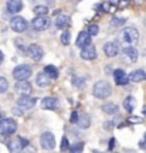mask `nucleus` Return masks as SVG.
I'll return each mask as SVG.
<instances>
[{
	"label": "nucleus",
	"mask_w": 146,
	"mask_h": 153,
	"mask_svg": "<svg viewBox=\"0 0 146 153\" xmlns=\"http://www.w3.org/2000/svg\"><path fill=\"white\" fill-rule=\"evenodd\" d=\"M27 55L31 58V60L40 61L41 58H43L44 51L40 45H37V44H31V45H28V48H27Z\"/></svg>",
	"instance_id": "6e6552de"
},
{
	"label": "nucleus",
	"mask_w": 146,
	"mask_h": 153,
	"mask_svg": "<svg viewBox=\"0 0 146 153\" xmlns=\"http://www.w3.org/2000/svg\"><path fill=\"white\" fill-rule=\"evenodd\" d=\"M118 44L112 43V41H109V43H107L105 45H104V53H105V55H108V57H115V55L118 54Z\"/></svg>",
	"instance_id": "f3484780"
},
{
	"label": "nucleus",
	"mask_w": 146,
	"mask_h": 153,
	"mask_svg": "<svg viewBox=\"0 0 146 153\" xmlns=\"http://www.w3.org/2000/svg\"><path fill=\"white\" fill-rule=\"evenodd\" d=\"M129 79L132 82H142L146 79V72L143 70H136V71L130 72L129 74Z\"/></svg>",
	"instance_id": "a211bd4d"
},
{
	"label": "nucleus",
	"mask_w": 146,
	"mask_h": 153,
	"mask_svg": "<svg viewBox=\"0 0 146 153\" xmlns=\"http://www.w3.org/2000/svg\"><path fill=\"white\" fill-rule=\"evenodd\" d=\"M143 112H145V114H146V106H145V108H143Z\"/></svg>",
	"instance_id": "58836bf2"
},
{
	"label": "nucleus",
	"mask_w": 146,
	"mask_h": 153,
	"mask_svg": "<svg viewBox=\"0 0 146 153\" xmlns=\"http://www.w3.org/2000/svg\"><path fill=\"white\" fill-rule=\"evenodd\" d=\"M31 26H33L34 30L43 31V30H47V28L50 27V20L45 16H37L31 22Z\"/></svg>",
	"instance_id": "0eeeda50"
},
{
	"label": "nucleus",
	"mask_w": 146,
	"mask_h": 153,
	"mask_svg": "<svg viewBox=\"0 0 146 153\" xmlns=\"http://www.w3.org/2000/svg\"><path fill=\"white\" fill-rule=\"evenodd\" d=\"M115 146V139H111V142H109V148L112 149Z\"/></svg>",
	"instance_id": "c9c22d12"
},
{
	"label": "nucleus",
	"mask_w": 146,
	"mask_h": 153,
	"mask_svg": "<svg viewBox=\"0 0 146 153\" xmlns=\"http://www.w3.org/2000/svg\"><path fill=\"white\" fill-rule=\"evenodd\" d=\"M61 150H71V146L70 143H68V140H67V137H63V143H61Z\"/></svg>",
	"instance_id": "7c9ffc66"
},
{
	"label": "nucleus",
	"mask_w": 146,
	"mask_h": 153,
	"mask_svg": "<svg viewBox=\"0 0 146 153\" xmlns=\"http://www.w3.org/2000/svg\"><path fill=\"white\" fill-rule=\"evenodd\" d=\"M3 60H4V55H3V53H1V51H0V64H1V62H3Z\"/></svg>",
	"instance_id": "e433bc0d"
},
{
	"label": "nucleus",
	"mask_w": 146,
	"mask_h": 153,
	"mask_svg": "<svg viewBox=\"0 0 146 153\" xmlns=\"http://www.w3.org/2000/svg\"><path fill=\"white\" fill-rule=\"evenodd\" d=\"M81 58H84V60H94V58H97V48L92 44L84 47L81 50Z\"/></svg>",
	"instance_id": "f8f14e48"
},
{
	"label": "nucleus",
	"mask_w": 146,
	"mask_h": 153,
	"mask_svg": "<svg viewBox=\"0 0 146 153\" xmlns=\"http://www.w3.org/2000/svg\"><path fill=\"white\" fill-rule=\"evenodd\" d=\"M40 143H41L43 149H45V150H51V149H54L55 148V137H54V135H53L51 132H44L43 135H41Z\"/></svg>",
	"instance_id": "39448f33"
},
{
	"label": "nucleus",
	"mask_w": 146,
	"mask_h": 153,
	"mask_svg": "<svg viewBox=\"0 0 146 153\" xmlns=\"http://www.w3.org/2000/svg\"><path fill=\"white\" fill-rule=\"evenodd\" d=\"M16 91L22 97H24V95H30L33 91L31 88V84L28 81H17V85H16Z\"/></svg>",
	"instance_id": "9d476101"
},
{
	"label": "nucleus",
	"mask_w": 146,
	"mask_h": 153,
	"mask_svg": "<svg viewBox=\"0 0 146 153\" xmlns=\"http://www.w3.org/2000/svg\"><path fill=\"white\" fill-rule=\"evenodd\" d=\"M61 43L67 45V44H70V31H64L63 36H61Z\"/></svg>",
	"instance_id": "c85d7f7f"
},
{
	"label": "nucleus",
	"mask_w": 146,
	"mask_h": 153,
	"mask_svg": "<svg viewBox=\"0 0 146 153\" xmlns=\"http://www.w3.org/2000/svg\"><path fill=\"white\" fill-rule=\"evenodd\" d=\"M10 27L13 31H16V33H23V31H26V28H27V22L23 19V17H13L10 20Z\"/></svg>",
	"instance_id": "423d86ee"
},
{
	"label": "nucleus",
	"mask_w": 146,
	"mask_h": 153,
	"mask_svg": "<svg viewBox=\"0 0 146 153\" xmlns=\"http://www.w3.org/2000/svg\"><path fill=\"white\" fill-rule=\"evenodd\" d=\"M17 129V123L10 118L6 119H0V133L1 135H13Z\"/></svg>",
	"instance_id": "7ed1b4c3"
},
{
	"label": "nucleus",
	"mask_w": 146,
	"mask_h": 153,
	"mask_svg": "<svg viewBox=\"0 0 146 153\" xmlns=\"http://www.w3.org/2000/svg\"><path fill=\"white\" fill-rule=\"evenodd\" d=\"M92 94H94V97H97L99 99H105L112 94V88H111L108 81H98L94 84Z\"/></svg>",
	"instance_id": "f257e3e1"
},
{
	"label": "nucleus",
	"mask_w": 146,
	"mask_h": 153,
	"mask_svg": "<svg viewBox=\"0 0 146 153\" xmlns=\"http://www.w3.org/2000/svg\"><path fill=\"white\" fill-rule=\"evenodd\" d=\"M71 153H82V152H71Z\"/></svg>",
	"instance_id": "ea45409f"
},
{
	"label": "nucleus",
	"mask_w": 146,
	"mask_h": 153,
	"mask_svg": "<svg viewBox=\"0 0 146 153\" xmlns=\"http://www.w3.org/2000/svg\"><path fill=\"white\" fill-rule=\"evenodd\" d=\"M122 38L125 40V43L128 44H136L139 41V31L135 27H128L124 30L122 33Z\"/></svg>",
	"instance_id": "20e7f679"
},
{
	"label": "nucleus",
	"mask_w": 146,
	"mask_h": 153,
	"mask_svg": "<svg viewBox=\"0 0 146 153\" xmlns=\"http://www.w3.org/2000/svg\"><path fill=\"white\" fill-rule=\"evenodd\" d=\"M55 26L57 28H67L70 26V17L65 16V14H60L55 19Z\"/></svg>",
	"instance_id": "6ab92c4d"
},
{
	"label": "nucleus",
	"mask_w": 146,
	"mask_h": 153,
	"mask_svg": "<svg viewBox=\"0 0 146 153\" xmlns=\"http://www.w3.org/2000/svg\"><path fill=\"white\" fill-rule=\"evenodd\" d=\"M41 106L44 109H57L58 108V99L53 97H47L41 101Z\"/></svg>",
	"instance_id": "dca6fc26"
},
{
	"label": "nucleus",
	"mask_w": 146,
	"mask_h": 153,
	"mask_svg": "<svg viewBox=\"0 0 146 153\" xmlns=\"http://www.w3.org/2000/svg\"><path fill=\"white\" fill-rule=\"evenodd\" d=\"M37 102V99L36 98H31V97H28V95H24L22 98L17 101V105H19V108H23V109H31L33 106L36 105Z\"/></svg>",
	"instance_id": "1a4fd4ad"
},
{
	"label": "nucleus",
	"mask_w": 146,
	"mask_h": 153,
	"mask_svg": "<svg viewBox=\"0 0 146 153\" xmlns=\"http://www.w3.org/2000/svg\"><path fill=\"white\" fill-rule=\"evenodd\" d=\"M135 106H136V99L133 98V97H126L124 101V108L128 112H132V111L135 109Z\"/></svg>",
	"instance_id": "4be33fe9"
},
{
	"label": "nucleus",
	"mask_w": 146,
	"mask_h": 153,
	"mask_svg": "<svg viewBox=\"0 0 146 153\" xmlns=\"http://www.w3.org/2000/svg\"><path fill=\"white\" fill-rule=\"evenodd\" d=\"M114 78H115L116 85H126V84L130 81L129 76L125 74L124 70H116V71L114 72Z\"/></svg>",
	"instance_id": "4468645a"
},
{
	"label": "nucleus",
	"mask_w": 146,
	"mask_h": 153,
	"mask_svg": "<svg viewBox=\"0 0 146 153\" xmlns=\"http://www.w3.org/2000/svg\"><path fill=\"white\" fill-rule=\"evenodd\" d=\"M23 9V1L22 0H9L7 1V11L11 14H17L20 13Z\"/></svg>",
	"instance_id": "ddd939ff"
},
{
	"label": "nucleus",
	"mask_w": 146,
	"mask_h": 153,
	"mask_svg": "<svg viewBox=\"0 0 146 153\" xmlns=\"http://www.w3.org/2000/svg\"><path fill=\"white\" fill-rule=\"evenodd\" d=\"M36 82H37L38 87H48L50 85V76L45 74V72H40L37 76H36Z\"/></svg>",
	"instance_id": "aec40b11"
},
{
	"label": "nucleus",
	"mask_w": 146,
	"mask_h": 153,
	"mask_svg": "<svg viewBox=\"0 0 146 153\" xmlns=\"http://www.w3.org/2000/svg\"><path fill=\"white\" fill-rule=\"evenodd\" d=\"M44 72H45L50 78H53V79L58 78V70H57L54 65H47L45 68H44Z\"/></svg>",
	"instance_id": "b1692460"
},
{
	"label": "nucleus",
	"mask_w": 146,
	"mask_h": 153,
	"mask_svg": "<svg viewBox=\"0 0 146 153\" xmlns=\"http://www.w3.org/2000/svg\"><path fill=\"white\" fill-rule=\"evenodd\" d=\"M89 44H91V34L88 33V31H82V33H80V36H78V38H77V45L81 47V48H84V47H87V45H89Z\"/></svg>",
	"instance_id": "2eb2a0df"
},
{
	"label": "nucleus",
	"mask_w": 146,
	"mask_h": 153,
	"mask_svg": "<svg viewBox=\"0 0 146 153\" xmlns=\"http://www.w3.org/2000/svg\"><path fill=\"white\" fill-rule=\"evenodd\" d=\"M74 85L77 88H82L85 85V79H82V78H74Z\"/></svg>",
	"instance_id": "2f4dec72"
},
{
	"label": "nucleus",
	"mask_w": 146,
	"mask_h": 153,
	"mask_svg": "<svg viewBox=\"0 0 146 153\" xmlns=\"http://www.w3.org/2000/svg\"><path fill=\"white\" fill-rule=\"evenodd\" d=\"M82 149H84V143L78 142V143H74V145L71 146V152H82Z\"/></svg>",
	"instance_id": "cd10ccee"
},
{
	"label": "nucleus",
	"mask_w": 146,
	"mask_h": 153,
	"mask_svg": "<svg viewBox=\"0 0 146 153\" xmlns=\"http://www.w3.org/2000/svg\"><path fill=\"white\" fill-rule=\"evenodd\" d=\"M118 1H119V0H111V3H112V4H118Z\"/></svg>",
	"instance_id": "4c0bfd02"
},
{
	"label": "nucleus",
	"mask_w": 146,
	"mask_h": 153,
	"mask_svg": "<svg viewBox=\"0 0 146 153\" xmlns=\"http://www.w3.org/2000/svg\"><path fill=\"white\" fill-rule=\"evenodd\" d=\"M139 57V53L135 47H125L124 48V58L128 62H135Z\"/></svg>",
	"instance_id": "9b49d317"
},
{
	"label": "nucleus",
	"mask_w": 146,
	"mask_h": 153,
	"mask_svg": "<svg viewBox=\"0 0 146 153\" xmlns=\"http://www.w3.org/2000/svg\"><path fill=\"white\" fill-rule=\"evenodd\" d=\"M125 19H122V17H114L112 19V22H111V24L114 26V27H119V26H124L125 24Z\"/></svg>",
	"instance_id": "bb28decb"
},
{
	"label": "nucleus",
	"mask_w": 146,
	"mask_h": 153,
	"mask_svg": "<svg viewBox=\"0 0 146 153\" xmlns=\"http://www.w3.org/2000/svg\"><path fill=\"white\" fill-rule=\"evenodd\" d=\"M34 13L37 16H45L48 13V7H45V6H36L34 7Z\"/></svg>",
	"instance_id": "393cba45"
},
{
	"label": "nucleus",
	"mask_w": 146,
	"mask_h": 153,
	"mask_svg": "<svg viewBox=\"0 0 146 153\" xmlns=\"http://www.w3.org/2000/svg\"><path fill=\"white\" fill-rule=\"evenodd\" d=\"M78 125H80V128H82V129H87V128H89V126H91V118H89V115H88V114L80 115Z\"/></svg>",
	"instance_id": "412c9836"
},
{
	"label": "nucleus",
	"mask_w": 146,
	"mask_h": 153,
	"mask_svg": "<svg viewBox=\"0 0 146 153\" xmlns=\"http://www.w3.org/2000/svg\"><path fill=\"white\" fill-rule=\"evenodd\" d=\"M102 111L105 112V114H108V115H114V114H118L119 106L116 104L109 102V104H105V105H104V106H102Z\"/></svg>",
	"instance_id": "5701e85b"
},
{
	"label": "nucleus",
	"mask_w": 146,
	"mask_h": 153,
	"mask_svg": "<svg viewBox=\"0 0 146 153\" xmlns=\"http://www.w3.org/2000/svg\"><path fill=\"white\" fill-rule=\"evenodd\" d=\"M141 145V149H146V133H145V136H143V139H142V142L139 143Z\"/></svg>",
	"instance_id": "f704fd0d"
},
{
	"label": "nucleus",
	"mask_w": 146,
	"mask_h": 153,
	"mask_svg": "<svg viewBox=\"0 0 146 153\" xmlns=\"http://www.w3.org/2000/svg\"><path fill=\"white\" fill-rule=\"evenodd\" d=\"M31 67L26 65V64H22V65H17L14 70H13V76L16 81H27L28 78L31 76Z\"/></svg>",
	"instance_id": "f03ea898"
},
{
	"label": "nucleus",
	"mask_w": 146,
	"mask_h": 153,
	"mask_svg": "<svg viewBox=\"0 0 146 153\" xmlns=\"http://www.w3.org/2000/svg\"><path fill=\"white\" fill-rule=\"evenodd\" d=\"M88 33L91 34V36H97V34L99 33V27H98L97 24H92V26H89V28H88Z\"/></svg>",
	"instance_id": "c756f323"
},
{
	"label": "nucleus",
	"mask_w": 146,
	"mask_h": 153,
	"mask_svg": "<svg viewBox=\"0 0 146 153\" xmlns=\"http://www.w3.org/2000/svg\"><path fill=\"white\" fill-rule=\"evenodd\" d=\"M78 119H80V115L77 111H72V114H71V123H78Z\"/></svg>",
	"instance_id": "473e14b6"
},
{
	"label": "nucleus",
	"mask_w": 146,
	"mask_h": 153,
	"mask_svg": "<svg viewBox=\"0 0 146 153\" xmlns=\"http://www.w3.org/2000/svg\"><path fill=\"white\" fill-rule=\"evenodd\" d=\"M7 88H9V82H7V79H6L4 76H0V94L6 92Z\"/></svg>",
	"instance_id": "a878e982"
},
{
	"label": "nucleus",
	"mask_w": 146,
	"mask_h": 153,
	"mask_svg": "<svg viewBox=\"0 0 146 153\" xmlns=\"http://www.w3.org/2000/svg\"><path fill=\"white\" fill-rule=\"evenodd\" d=\"M128 122H130V123H142V118H139V116H130L129 119H128Z\"/></svg>",
	"instance_id": "72a5a7b5"
}]
</instances>
